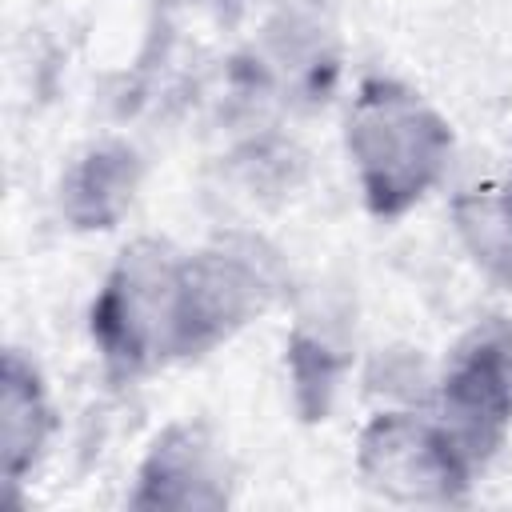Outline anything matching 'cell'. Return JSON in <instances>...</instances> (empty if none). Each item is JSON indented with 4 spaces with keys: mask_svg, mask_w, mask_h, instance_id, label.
Returning <instances> with one entry per match:
<instances>
[{
    "mask_svg": "<svg viewBox=\"0 0 512 512\" xmlns=\"http://www.w3.org/2000/svg\"><path fill=\"white\" fill-rule=\"evenodd\" d=\"M456 228L472 260L512 288V180L508 184H488L472 188L468 196L456 200Z\"/></svg>",
    "mask_w": 512,
    "mask_h": 512,
    "instance_id": "cell-7",
    "label": "cell"
},
{
    "mask_svg": "<svg viewBox=\"0 0 512 512\" xmlns=\"http://www.w3.org/2000/svg\"><path fill=\"white\" fill-rule=\"evenodd\" d=\"M356 468L372 492L400 504H452L476 472L440 420L412 412H380L360 436Z\"/></svg>",
    "mask_w": 512,
    "mask_h": 512,
    "instance_id": "cell-3",
    "label": "cell"
},
{
    "mask_svg": "<svg viewBox=\"0 0 512 512\" xmlns=\"http://www.w3.org/2000/svg\"><path fill=\"white\" fill-rule=\"evenodd\" d=\"M224 500L216 452L192 424H176L152 444L140 468V492L132 496V504L164 508H216Z\"/></svg>",
    "mask_w": 512,
    "mask_h": 512,
    "instance_id": "cell-5",
    "label": "cell"
},
{
    "mask_svg": "<svg viewBox=\"0 0 512 512\" xmlns=\"http://www.w3.org/2000/svg\"><path fill=\"white\" fill-rule=\"evenodd\" d=\"M456 448L480 468L512 428V324L480 320L440 376V416Z\"/></svg>",
    "mask_w": 512,
    "mask_h": 512,
    "instance_id": "cell-4",
    "label": "cell"
},
{
    "mask_svg": "<svg viewBox=\"0 0 512 512\" xmlns=\"http://www.w3.org/2000/svg\"><path fill=\"white\" fill-rule=\"evenodd\" d=\"M128 160H132L128 152H96L72 172L64 208L72 220H80V228H108V220L124 208V196L104 192V188H124V192L132 188Z\"/></svg>",
    "mask_w": 512,
    "mask_h": 512,
    "instance_id": "cell-8",
    "label": "cell"
},
{
    "mask_svg": "<svg viewBox=\"0 0 512 512\" xmlns=\"http://www.w3.org/2000/svg\"><path fill=\"white\" fill-rule=\"evenodd\" d=\"M348 152L368 208L376 216H400L440 180L452 132L416 92L392 80H368L348 116Z\"/></svg>",
    "mask_w": 512,
    "mask_h": 512,
    "instance_id": "cell-2",
    "label": "cell"
},
{
    "mask_svg": "<svg viewBox=\"0 0 512 512\" xmlns=\"http://www.w3.org/2000/svg\"><path fill=\"white\" fill-rule=\"evenodd\" d=\"M264 308V276L236 252L172 256L156 240L124 248L92 308L108 364L136 372L220 344Z\"/></svg>",
    "mask_w": 512,
    "mask_h": 512,
    "instance_id": "cell-1",
    "label": "cell"
},
{
    "mask_svg": "<svg viewBox=\"0 0 512 512\" xmlns=\"http://www.w3.org/2000/svg\"><path fill=\"white\" fill-rule=\"evenodd\" d=\"M0 440H4V476L8 484H16L24 476V468H32V460L44 448L48 436V404L40 392L36 372L8 352L4 360V408H0Z\"/></svg>",
    "mask_w": 512,
    "mask_h": 512,
    "instance_id": "cell-6",
    "label": "cell"
}]
</instances>
